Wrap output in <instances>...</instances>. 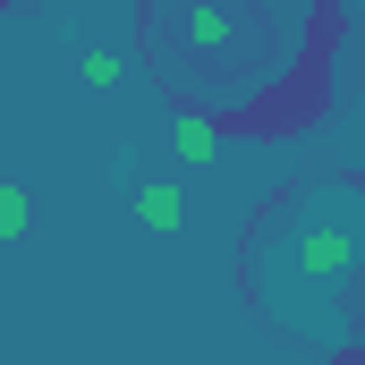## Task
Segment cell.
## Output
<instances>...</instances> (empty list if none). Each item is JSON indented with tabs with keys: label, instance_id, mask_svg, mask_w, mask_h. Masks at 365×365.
<instances>
[{
	"label": "cell",
	"instance_id": "1",
	"mask_svg": "<svg viewBox=\"0 0 365 365\" xmlns=\"http://www.w3.org/2000/svg\"><path fill=\"white\" fill-rule=\"evenodd\" d=\"M247 280L289 340L365 357V187L306 179L297 195H280L255 230Z\"/></svg>",
	"mask_w": 365,
	"mask_h": 365
},
{
	"label": "cell",
	"instance_id": "2",
	"mask_svg": "<svg viewBox=\"0 0 365 365\" xmlns=\"http://www.w3.org/2000/svg\"><path fill=\"white\" fill-rule=\"evenodd\" d=\"M306 34V17H264V9H230V0H204V9H153V60L179 77L187 102L212 110H255L264 86H280L289 68V43Z\"/></svg>",
	"mask_w": 365,
	"mask_h": 365
},
{
	"label": "cell",
	"instance_id": "3",
	"mask_svg": "<svg viewBox=\"0 0 365 365\" xmlns=\"http://www.w3.org/2000/svg\"><path fill=\"white\" fill-rule=\"evenodd\" d=\"M128 195H136V221H145V230H162V238H179V230H187V187H179V179L136 170V187H128Z\"/></svg>",
	"mask_w": 365,
	"mask_h": 365
},
{
	"label": "cell",
	"instance_id": "4",
	"mask_svg": "<svg viewBox=\"0 0 365 365\" xmlns=\"http://www.w3.org/2000/svg\"><path fill=\"white\" fill-rule=\"evenodd\" d=\"M170 153H179L187 170H212V162H221V128H212L204 110H179V119H170Z\"/></svg>",
	"mask_w": 365,
	"mask_h": 365
},
{
	"label": "cell",
	"instance_id": "5",
	"mask_svg": "<svg viewBox=\"0 0 365 365\" xmlns=\"http://www.w3.org/2000/svg\"><path fill=\"white\" fill-rule=\"evenodd\" d=\"M34 230V204H26V187H0V247H17Z\"/></svg>",
	"mask_w": 365,
	"mask_h": 365
},
{
	"label": "cell",
	"instance_id": "6",
	"mask_svg": "<svg viewBox=\"0 0 365 365\" xmlns=\"http://www.w3.org/2000/svg\"><path fill=\"white\" fill-rule=\"evenodd\" d=\"M128 68H119V51H86V86H119Z\"/></svg>",
	"mask_w": 365,
	"mask_h": 365
}]
</instances>
